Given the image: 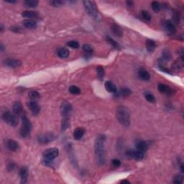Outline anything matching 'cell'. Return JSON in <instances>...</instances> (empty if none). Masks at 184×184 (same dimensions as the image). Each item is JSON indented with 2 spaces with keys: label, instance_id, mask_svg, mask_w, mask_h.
I'll list each match as a JSON object with an SVG mask.
<instances>
[{
  "label": "cell",
  "instance_id": "1",
  "mask_svg": "<svg viewBox=\"0 0 184 184\" xmlns=\"http://www.w3.org/2000/svg\"><path fill=\"white\" fill-rule=\"evenodd\" d=\"M94 152L96 160L99 165L105 164L106 159V138L104 135H99L95 140Z\"/></svg>",
  "mask_w": 184,
  "mask_h": 184
},
{
  "label": "cell",
  "instance_id": "2",
  "mask_svg": "<svg viewBox=\"0 0 184 184\" xmlns=\"http://www.w3.org/2000/svg\"><path fill=\"white\" fill-rule=\"evenodd\" d=\"M116 116L119 123L124 127H128L130 125V113L125 106H119L116 111Z\"/></svg>",
  "mask_w": 184,
  "mask_h": 184
},
{
  "label": "cell",
  "instance_id": "3",
  "mask_svg": "<svg viewBox=\"0 0 184 184\" xmlns=\"http://www.w3.org/2000/svg\"><path fill=\"white\" fill-rule=\"evenodd\" d=\"M83 4L86 11L87 13L91 16V18H93L96 22H99L101 20V17L97 7H96V3L93 1L86 0V1H83Z\"/></svg>",
  "mask_w": 184,
  "mask_h": 184
},
{
  "label": "cell",
  "instance_id": "4",
  "mask_svg": "<svg viewBox=\"0 0 184 184\" xmlns=\"http://www.w3.org/2000/svg\"><path fill=\"white\" fill-rule=\"evenodd\" d=\"M22 119V127L20 128V135L22 138H28L30 137V131L32 129V124L30 119L27 117L26 115L23 114L21 117Z\"/></svg>",
  "mask_w": 184,
  "mask_h": 184
},
{
  "label": "cell",
  "instance_id": "5",
  "mask_svg": "<svg viewBox=\"0 0 184 184\" xmlns=\"http://www.w3.org/2000/svg\"><path fill=\"white\" fill-rule=\"evenodd\" d=\"M1 118H2L3 121L8 125H9L12 127H16L19 123L18 118H17V115L14 114L13 112H11L10 111L6 109L4 111L1 115Z\"/></svg>",
  "mask_w": 184,
  "mask_h": 184
},
{
  "label": "cell",
  "instance_id": "6",
  "mask_svg": "<svg viewBox=\"0 0 184 184\" xmlns=\"http://www.w3.org/2000/svg\"><path fill=\"white\" fill-rule=\"evenodd\" d=\"M59 150L56 148H51L47 149L46 151L43 153V160L46 165H49L52 163V161L55 158H56L58 156Z\"/></svg>",
  "mask_w": 184,
  "mask_h": 184
},
{
  "label": "cell",
  "instance_id": "7",
  "mask_svg": "<svg viewBox=\"0 0 184 184\" xmlns=\"http://www.w3.org/2000/svg\"><path fill=\"white\" fill-rule=\"evenodd\" d=\"M56 139V136L53 133L51 132H48V133H44L39 135L38 137V141L40 144H48V143H51L53 140Z\"/></svg>",
  "mask_w": 184,
  "mask_h": 184
},
{
  "label": "cell",
  "instance_id": "8",
  "mask_svg": "<svg viewBox=\"0 0 184 184\" xmlns=\"http://www.w3.org/2000/svg\"><path fill=\"white\" fill-rule=\"evenodd\" d=\"M72 105L68 101H63L61 105V113L63 118H70V114L72 112Z\"/></svg>",
  "mask_w": 184,
  "mask_h": 184
},
{
  "label": "cell",
  "instance_id": "9",
  "mask_svg": "<svg viewBox=\"0 0 184 184\" xmlns=\"http://www.w3.org/2000/svg\"><path fill=\"white\" fill-rule=\"evenodd\" d=\"M126 156L130 159H133L135 160H141L144 158V153L138 150H129L126 152Z\"/></svg>",
  "mask_w": 184,
  "mask_h": 184
},
{
  "label": "cell",
  "instance_id": "10",
  "mask_svg": "<svg viewBox=\"0 0 184 184\" xmlns=\"http://www.w3.org/2000/svg\"><path fill=\"white\" fill-rule=\"evenodd\" d=\"M27 106H28L30 112H32V114H33V115H38V114H39L40 111V107L39 104L37 103L36 101L31 100L30 101H29V102L27 103Z\"/></svg>",
  "mask_w": 184,
  "mask_h": 184
},
{
  "label": "cell",
  "instance_id": "11",
  "mask_svg": "<svg viewBox=\"0 0 184 184\" xmlns=\"http://www.w3.org/2000/svg\"><path fill=\"white\" fill-rule=\"evenodd\" d=\"M4 65L8 66L9 68H18L20 67L22 64V62L20 60L14 59V58H7L4 61Z\"/></svg>",
  "mask_w": 184,
  "mask_h": 184
},
{
  "label": "cell",
  "instance_id": "12",
  "mask_svg": "<svg viewBox=\"0 0 184 184\" xmlns=\"http://www.w3.org/2000/svg\"><path fill=\"white\" fill-rule=\"evenodd\" d=\"M135 147H136L137 150L145 153L148 149V144L146 141H144V140H139L135 144Z\"/></svg>",
  "mask_w": 184,
  "mask_h": 184
},
{
  "label": "cell",
  "instance_id": "13",
  "mask_svg": "<svg viewBox=\"0 0 184 184\" xmlns=\"http://www.w3.org/2000/svg\"><path fill=\"white\" fill-rule=\"evenodd\" d=\"M20 183H26L27 182V178H28V168L26 166H23L21 168L20 170Z\"/></svg>",
  "mask_w": 184,
  "mask_h": 184
},
{
  "label": "cell",
  "instance_id": "14",
  "mask_svg": "<svg viewBox=\"0 0 184 184\" xmlns=\"http://www.w3.org/2000/svg\"><path fill=\"white\" fill-rule=\"evenodd\" d=\"M163 27L165 30L170 34H175L176 32V29H175V25H173L170 20H166L164 22Z\"/></svg>",
  "mask_w": 184,
  "mask_h": 184
},
{
  "label": "cell",
  "instance_id": "15",
  "mask_svg": "<svg viewBox=\"0 0 184 184\" xmlns=\"http://www.w3.org/2000/svg\"><path fill=\"white\" fill-rule=\"evenodd\" d=\"M7 147L8 150L12 152H17L20 149V145L18 143L14 140H8L7 141Z\"/></svg>",
  "mask_w": 184,
  "mask_h": 184
},
{
  "label": "cell",
  "instance_id": "16",
  "mask_svg": "<svg viewBox=\"0 0 184 184\" xmlns=\"http://www.w3.org/2000/svg\"><path fill=\"white\" fill-rule=\"evenodd\" d=\"M158 89L160 93H165V94H173V93L172 88H170L168 86L163 84V83L158 84Z\"/></svg>",
  "mask_w": 184,
  "mask_h": 184
},
{
  "label": "cell",
  "instance_id": "17",
  "mask_svg": "<svg viewBox=\"0 0 184 184\" xmlns=\"http://www.w3.org/2000/svg\"><path fill=\"white\" fill-rule=\"evenodd\" d=\"M12 111L16 115H21L23 113V107L20 101H15L12 106Z\"/></svg>",
  "mask_w": 184,
  "mask_h": 184
},
{
  "label": "cell",
  "instance_id": "18",
  "mask_svg": "<svg viewBox=\"0 0 184 184\" xmlns=\"http://www.w3.org/2000/svg\"><path fill=\"white\" fill-rule=\"evenodd\" d=\"M139 78L143 81H149L150 79V74L145 68H140L138 72Z\"/></svg>",
  "mask_w": 184,
  "mask_h": 184
},
{
  "label": "cell",
  "instance_id": "19",
  "mask_svg": "<svg viewBox=\"0 0 184 184\" xmlns=\"http://www.w3.org/2000/svg\"><path fill=\"white\" fill-rule=\"evenodd\" d=\"M22 25L27 29H35L37 27L36 22L34 20H31V19H27V20H23Z\"/></svg>",
  "mask_w": 184,
  "mask_h": 184
},
{
  "label": "cell",
  "instance_id": "20",
  "mask_svg": "<svg viewBox=\"0 0 184 184\" xmlns=\"http://www.w3.org/2000/svg\"><path fill=\"white\" fill-rule=\"evenodd\" d=\"M22 16L23 17H26L27 19H31L33 20V18H38V13L35 11H30L26 10L24 11L22 13Z\"/></svg>",
  "mask_w": 184,
  "mask_h": 184
},
{
  "label": "cell",
  "instance_id": "21",
  "mask_svg": "<svg viewBox=\"0 0 184 184\" xmlns=\"http://www.w3.org/2000/svg\"><path fill=\"white\" fill-rule=\"evenodd\" d=\"M84 133L85 130L83 128H82V127L76 128L73 132V138L76 140H81V139L83 138Z\"/></svg>",
  "mask_w": 184,
  "mask_h": 184
},
{
  "label": "cell",
  "instance_id": "22",
  "mask_svg": "<svg viewBox=\"0 0 184 184\" xmlns=\"http://www.w3.org/2000/svg\"><path fill=\"white\" fill-rule=\"evenodd\" d=\"M112 31L117 37H122L123 35V32H122V28L115 23H114L112 25Z\"/></svg>",
  "mask_w": 184,
  "mask_h": 184
},
{
  "label": "cell",
  "instance_id": "23",
  "mask_svg": "<svg viewBox=\"0 0 184 184\" xmlns=\"http://www.w3.org/2000/svg\"><path fill=\"white\" fill-rule=\"evenodd\" d=\"M57 54L61 58H68L69 56L70 52H69V51L67 48H61L58 50Z\"/></svg>",
  "mask_w": 184,
  "mask_h": 184
},
{
  "label": "cell",
  "instance_id": "24",
  "mask_svg": "<svg viewBox=\"0 0 184 184\" xmlns=\"http://www.w3.org/2000/svg\"><path fill=\"white\" fill-rule=\"evenodd\" d=\"M104 86H105L106 90L108 92H110V93H116L117 92V87H116L115 84H114L112 82L108 81L105 82Z\"/></svg>",
  "mask_w": 184,
  "mask_h": 184
},
{
  "label": "cell",
  "instance_id": "25",
  "mask_svg": "<svg viewBox=\"0 0 184 184\" xmlns=\"http://www.w3.org/2000/svg\"><path fill=\"white\" fill-rule=\"evenodd\" d=\"M156 48V43L153 40H147L146 41V48L148 52H153Z\"/></svg>",
  "mask_w": 184,
  "mask_h": 184
},
{
  "label": "cell",
  "instance_id": "26",
  "mask_svg": "<svg viewBox=\"0 0 184 184\" xmlns=\"http://www.w3.org/2000/svg\"><path fill=\"white\" fill-rule=\"evenodd\" d=\"M38 3H39V1L38 0H27V1H24V4H25V5L26 7L31 8L37 7Z\"/></svg>",
  "mask_w": 184,
  "mask_h": 184
},
{
  "label": "cell",
  "instance_id": "27",
  "mask_svg": "<svg viewBox=\"0 0 184 184\" xmlns=\"http://www.w3.org/2000/svg\"><path fill=\"white\" fill-rule=\"evenodd\" d=\"M96 73H97V76L99 80L102 81L104 77V69L101 66H97L96 68Z\"/></svg>",
  "mask_w": 184,
  "mask_h": 184
},
{
  "label": "cell",
  "instance_id": "28",
  "mask_svg": "<svg viewBox=\"0 0 184 184\" xmlns=\"http://www.w3.org/2000/svg\"><path fill=\"white\" fill-rule=\"evenodd\" d=\"M28 96L30 97V99L33 101H36L37 99H38L40 97V93H38L37 91H30L28 93Z\"/></svg>",
  "mask_w": 184,
  "mask_h": 184
},
{
  "label": "cell",
  "instance_id": "29",
  "mask_svg": "<svg viewBox=\"0 0 184 184\" xmlns=\"http://www.w3.org/2000/svg\"><path fill=\"white\" fill-rule=\"evenodd\" d=\"M106 40H107L108 43H110V44L112 45V46L114 47V48H116V49H118V50L120 49V45H119V43H117V42H116L115 40H113L112 38L107 36L106 37Z\"/></svg>",
  "mask_w": 184,
  "mask_h": 184
},
{
  "label": "cell",
  "instance_id": "30",
  "mask_svg": "<svg viewBox=\"0 0 184 184\" xmlns=\"http://www.w3.org/2000/svg\"><path fill=\"white\" fill-rule=\"evenodd\" d=\"M70 125V118H63L61 123V129L62 130H66Z\"/></svg>",
  "mask_w": 184,
  "mask_h": 184
},
{
  "label": "cell",
  "instance_id": "31",
  "mask_svg": "<svg viewBox=\"0 0 184 184\" xmlns=\"http://www.w3.org/2000/svg\"><path fill=\"white\" fill-rule=\"evenodd\" d=\"M151 7L153 10L155 12H158L160 10V4L157 1H153V2L151 3Z\"/></svg>",
  "mask_w": 184,
  "mask_h": 184
},
{
  "label": "cell",
  "instance_id": "32",
  "mask_svg": "<svg viewBox=\"0 0 184 184\" xmlns=\"http://www.w3.org/2000/svg\"><path fill=\"white\" fill-rule=\"evenodd\" d=\"M82 48H83V51L86 53H88V54H91L93 52V47L89 44H84L82 46Z\"/></svg>",
  "mask_w": 184,
  "mask_h": 184
},
{
  "label": "cell",
  "instance_id": "33",
  "mask_svg": "<svg viewBox=\"0 0 184 184\" xmlns=\"http://www.w3.org/2000/svg\"><path fill=\"white\" fill-rule=\"evenodd\" d=\"M131 93H132L131 90L129 89V88H122V89L120 90V91H119V95H121V96H129V95L131 94Z\"/></svg>",
  "mask_w": 184,
  "mask_h": 184
},
{
  "label": "cell",
  "instance_id": "34",
  "mask_svg": "<svg viewBox=\"0 0 184 184\" xmlns=\"http://www.w3.org/2000/svg\"><path fill=\"white\" fill-rule=\"evenodd\" d=\"M69 91L72 94H79L81 93V90L78 87H77L76 86H71L69 88Z\"/></svg>",
  "mask_w": 184,
  "mask_h": 184
},
{
  "label": "cell",
  "instance_id": "35",
  "mask_svg": "<svg viewBox=\"0 0 184 184\" xmlns=\"http://www.w3.org/2000/svg\"><path fill=\"white\" fill-rule=\"evenodd\" d=\"M141 16L146 21H150L151 20V15L148 11L146 10H143L141 12Z\"/></svg>",
  "mask_w": 184,
  "mask_h": 184
},
{
  "label": "cell",
  "instance_id": "36",
  "mask_svg": "<svg viewBox=\"0 0 184 184\" xmlns=\"http://www.w3.org/2000/svg\"><path fill=\"white\" fill-rule=\"evenodd\" d=\"M145 99H146L147 101H149V102H150V103L155 102V96H153V95L150 93H145Z\"/></svg>",
  "mask_w": 184,
  "mask_h": 184
},
{
  "label": "cell",
  "instance_id": "37",
  "mask_svg": "<svg viewBox=\"0 0 184 184\" xmlns=\"http://www.w3.org/2000/svg\"><path fill=\"white\" fill-rule=\"evenodd\" d=\"M67 46L70 48H73V49H77L79 48L80 45H79L78 42L75 41V40H72V41H69L67 43Z\"/></svg>",
  "mask_w": 184,
  "mask_h": 184
},
{
  "label": "cell",
  "instance_id": "38",
  "mask_svg": "<svg viewBox=\"0 0 184 184\" xmlns=\"http://www.w3.org/2000/svg\"><path fill=\"white\" fill-rule=\"evenodd\" d=\"M63 1H61V0H52V1H49V4H51L53 7H60L62 4H63Z\"/></svg>",
  "mask_w": 184,
  "mask_h": 184
},
{
  "label": "cell",
  "instance_id": "39",
  "mask_svg": "<svg viewBox=\"0 0 184 184\" xmlns=\"http://www.w3.org/2000/svg\"><path fill=\"white\" fill-rule=\"evenodd\" d=\"M183 177L180 175H176L174 177L173 179V183L175 184H180L183 183Z\"/></svg>",
  "mask_w": 184,
  "mask_h": 184
},
{
  "label": "cell",
  "instance_id": "40",
  "mask_svg": "<svg viewBox=\"0 0 184 184\" xmlns=\"http://www.w3.org/2000/svg\"><path fill=\"white\" fill-rule=\"evenodd\" d=\"M162 58L165 61H169L171 58V54L168 51H164L162 55Z\"/></svg>",
  "mask_w": 184,
  "mask_h": 184
},
{
  "label": "cell",
  "instance_id": "41",
  "mask_svg": "<svg viewBox=\"0 0 184 184\" xmlns=\"http://www.w3.org/2000/svg\"><path fill=\"white\" fill-rule=\"evenodd\" d=\"M14 168H15V164H14V163H13V162L9 163V164L7 165L8 170L12 171V170H13Z\"/></svg>",
  "mask_w": 184,
  "mask_h": 184
},
{
  "label": "cell",
  "instance_id": "42",
  "mask_svg": "<svg viewBox=\"0 0 184 184\" xmlns=\"http://www.w3.org/2000/svg\"><path fill=\"white\" fill-rule=\"evenodd\" d=\"M112 165L114 166V167H119V166H120V165H121L120 160L118 159L112 160Z\"/></svg>",
  "mask_w": 184,
  "mask_h": 184
},
{
  "label": "cell",
  "instance_id": "43",
  "mask_svg": "<svg viewBox=\"0 0 184 184\" xmlns=\"http://www.w3.org/2000/svg\"><path fill=\"white\" fill-rule=\"evenodd\" d=\"M160 70L162 71H163L165 73H168V74H172V73H171L170 71L168 70V68H166L163 67V66H160Z\"/></svg>",
  "mask_w": 184,
  "mask_h": 184
},
{
  "label": "cell",
  "instance_id": "44",
  "mask_svg": "<svg viewBox=\"0 0 184 184\" xmlns=\"http://www.w3.org/2000/svg\"><path fill=\"white\" fill-rule=\"evenodd\" d=\"M126 4H127V5L130 7H133L134 5V2L132 1H127V2H126Z\"/></svg>",
  "mask_w": 184,
  "mask_h": 184
},
{
  "label": "cell",
  "instance_id": "45",
  "mask_svg": "<svg viewBox=\"0 0 184 184\" xmlns=\"http://www.w3.org/2000/svg\"><path fill=\"white\" fill-rule=\"evenodd\" d=\"M6 2H8V3H10V4H12V3H16L17 2V1H15V0H5Z\"/></svg>",
  "mask_w": 184,
  "mask_h": 184
},
{
  "label": "cell",
  "instance_id": "46",
  "mask_svg": "<svg viewBox=\"0 0 184 184\" xmlns=\"http://www.w3.org/2000/svg\"><path fill=\"white\" fill-rule=\"evenodd\" d=\"M121 183H130V182L128 180H122L120 181Z\"/></svg>",
  "mask_w": 184,
  "mask_h": 184
},
{
  "label": "cell",
  "instance_id": "47",
  "mask_svg": "<svg viewBox=\"0 0 184 184\" xmlns=\"http://www.w3.org/2000/svg\"><path fill=\"white\" fill-rule=\"evenodd\" d=\"M180 171H181L182 173H184V165H183V164L180 165Z\"/></svg>",
  "mask_w": 184,
  "mask_h": 184
}]
</instances>
